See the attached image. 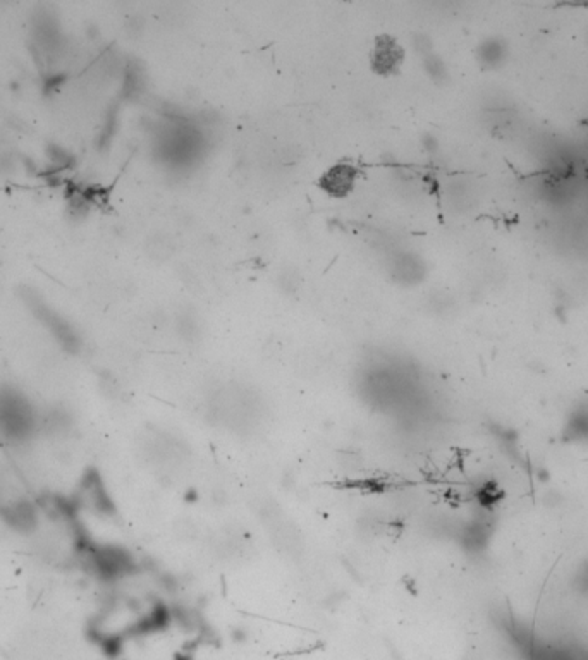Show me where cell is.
Masks as SVG:
<instances>
[{
	"mask_svg": "<svg viewBox=\"0 0 588 660\" xmlns=\"http://www.w3.org/2000/svg\"><path fill=\"white\" fill-rule=\"evenodd\" d=\"M578 581H582L583 583V592L588 593V566L585 568V571H583V575L579 576Z\"/></svg>",
	"mask_w": 588,
	"mask_h": 660,
	"instance_id": "cell-3",
	"label": "cell"
},
{
	"mask_svg": "<svg viewBox=\"0 0 588 660\" xmlns=\"http://www.w3.org/2000/svg\"><path fill=\"white\" fill-rule=\"evenodd\" d=\"M509 55V47L506 43V40L499 38V36H491V38L483 40L480 43L479 52H476V57H479V62L483 65L485 69H499L503 68L508 60Z\"/></svg>",
	"mask_w": 588,
	"mask_h": 660,
	"instance_id": "cell-1",
	"label": "cell"
},
{
	"mask_svg": "<svg viewBox=\"0 0 588 660\" xmlns=\"http://www.w3.org/2000/svg\"><path fill=\"white\" fill-rule=\"evenodd\" d=\"M566 435L577 442H588V406H579L571 412L566 425Z\"/></svg>",
	"mask_w": 588,
	"mask_h": 660,
	"instance_id": "cell-2",
	"label": "cell"
}]
</instances>
